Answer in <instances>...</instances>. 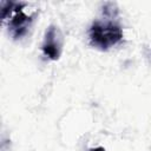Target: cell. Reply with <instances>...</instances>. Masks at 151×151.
Segmentation results:
<instances>
[{
  "label": "cell",
  "mask_w": 151,
  "mask_h": 151,
  "mask_svg": "<svg viewBox=\"0 0 151 151\" xmlns=\"http://www.w3.org/2000/svg\"><path fill=\"white\" fill-rule=\"evenodd\" d=\"M123 38L124 33L117 20L116 5L107 2L103 9V17L96 19L88 28L90 44L97 50L107 51L120 44Z\"/></svg>",
  "instance_id": "6da1fadb"
},
{
  "label": "cell",
  "mask_w": 151,
  "mask_h": 151,
  "mask_svg": "<svg viewBox=\"0 0 151 151\" xmlns=\"http://www.w3.org/2000/svg\"><path fill=\"white\" fill-rule=\"evenodd\" d=\"M27 6L28 4L26 2H1V18L4 21H7L8 33L14 40L21 39L28 33L38 15L37 9L31 13H26L25 8Z\"/></svg>",
  "instance_id": "7a4b0ae2"
},
{
  "label": "cell",
  "mask_w": 151,
  "mask_h": 151,
  "mask_svg": "<svg viewBox=\"0 0 151 151\" xmlns=\"http://www.w3.org/2000/svg\"><path fill=\"white\" fill-rule=\"evenodd\" d=\"M64 46V37L60 28L55 25H50L45 32L41 51L44 55L51 60H58L61 55Z\"/></svg>",
  "instance_id": "3957f363"
},
{
  "label": "cell",
  "mask_w": 151,
  "mask_h": 151,
  "mask_svg": "<svg viewBox=\"0 0 151 151\" xmlns=\"http://www.w3.org/2000/svg\"><path fill=\"white\" fill-rule=\"evenodd\" d=\"M88 151H106L103 146H97V147H92V149H90Z\"/></svg>",
  "instance_id": "277c9868"
}]
</instances>
